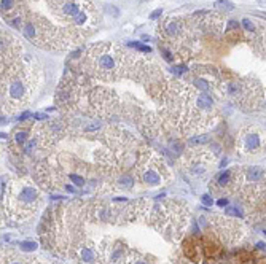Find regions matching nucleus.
<instances>
[{
  "label": "nucleus",
  "mask_w": 266,
  "mask_h": 264,
  "mask_svg": "<svg viewBox=\"0 0 266 264\" xmlns=\"http://www.w3.org/2000/svg\"><path fill=\"white\" fill-rule=\"evenodd\" d=\"M19 197H21L23 202L31 204V202H33L37 199V189L32 188V186H26V188H23V191H21Z\"/></svg>",
  "instance_id": "nucleus-5"
},
{
  "label": "nucleus",
  "mask_w": 266,
  "mask_h": 264,
  "mask_svg": "<svg viewBox=\"0 0 266 264\" xmlns=\"http://www.w3.org/2000/svg\"><path fill=\"white\" fill-rule=\"evenodd\" d=\"M27 139V131H18L16 132V143L18 145H24Z\"/></svg>",
  "instance_id": "nucleus-13"
},
{
  "label": "nucleus",
  "mask_w": 266,
  "mask_h": 264,
  "mask_svg": "<svg viewBox=\"0 0 266 264\" xmlns=\"http://www.w3.org/2000/svg\"><path fill=\"white\" fill-rule=\"evenodd\" d=\"M230 178H231V172H230V170H226V172L222 173L220 178H218V185H220V186L228 185V183H230Z\"/></svg>",
  "instance_id": "nucleus-12"
},
{
  "label": "nucleus",
  "mask_w": 266,
  "mask_h": 264,
  "mask_svg": "<svg viewBox=\"0 0 266 264\" xmlns=\"http://www.w3.org/2000/svg\"><path fill=\"white\" fill-rule=\"evenodd\" d=\"M27 96V84L21 75H15L10 78L8 86V97L13 100H23Z\"/></svg>",
  "instance_id": "nucleus-3"
},
{
  "label": "nucleus",
  "mask_w": 266,
  "mask_h": 264,
  "mask_svg": "<svg viewBox=\"0 0 266 264\" xmlns=\"http://www.w3.org/2000/svg\"><path fill=\"white\" fill-rule=\"evenodd\" d=\"M84 0H49V7L61 19L73 22L81 11H84Z\"/></svg>",
  "instance_id": "nucleus-2"
},
{
  "label": "nucleus",
  "mask_w": 266,
  "mask_h": 264,
  "mask_svg": "<svg viewBox=\"0 0 266 264\" xmlns=\"http://www.w3.org/2000/svg\"><path fill=\"white\" fill-rule=\"evenodd\" d=\"M161 13H163V10H161V8H159V10H155V11L150 15V18H151V19H158L159 16H161Z\"/></svg>",
  "instance_id": "nucleus-25"
},
{
  "label": "nucleus",
  "mask_w": 266,
  "mask_h": 264,
  "mask_svg": "<svg viewBox=\"0 0 266 264\" xmlns=\"http://www.w3.org/2000/svg\"><path fill=\"white\" fill-rule=\"evenodd\" d=\"M209 140H210V135H198V137L190 139L188 143L190 145H204V143H207Z\"/></svg>",
  "instance_id": "nucleus-10"
},
{
  "label": "nucleus",
  "mask_w": 266,
  "mask_h": 264,
  "mask_svg": "<svg viewBox=\"0 0 266 264\" xmlns=\"http://www.w3.org/2000/svg\"><path fill=\"white\" fill-rule=\"evenodd\" d=\"M226 213H228V215H236V216H241V212L238 210V207H228V208H226Z\"/></svg>",
  "instance_id": "nucleus-22"
},
{
  "label": "nucleus",
  "mask_w": 266,
  "mask_h": 264,
  "mask_svg": "<svg viewBox=\"0 0 266 264\" xmlns=\"http://www.w3.org/2000/svg\"><path fill=\"white\" fill-rule=\"evenodd\" d=\"M217 204H218V205H220V207H225L226 204H228V201H226V199H220V201H218Z\"/></svg>",
  "instance_id": "nucleus-28"
},
{
  "label": "nucleus",
  "mask_w": 266,
  "mask_h": 264,
  "mask_svg": "<svg viewBox=\"0 0 266 264\" xmlns=\"http://www.w3.org/2000/svg\"><path fill=\"white\" fill-rule=\"evenodd\" d=\"M242 25H244V27H246V30H249V32L255 29V27H253V24H252L249 19H244V21H242Z\"/></svg>",
  "instance_id": "nucleus-23"
},
{
  "label": "nucleus",
  "mask_w": 266,
  "mask_h": 264,
  "mask_svg": "<svg viewBox=\"0 0 266 264\" xmlns=\"http://www.w3.org/2000/svg\"><path fill=\"white\" fill-rule=\"evenodd\" d=\"M143 180L148 183V185H158L161 178H159V175L155 172V170H147L145 175H143Z\"/></svg>",
  "instance_id": "nucleus-9"
},
{
  "label": "nucleus",
  "mask_w": 266,
  "mask_h": 264,
  "mask_svg": "<svg viewBox=\"0 0 266 264\" xmlns=\"http://www.w3.org/2000/svg\"><path fill=\"white\" fill-rule=\"evenodd\" d=\"M260 145H261V140H260V135L257 134V132H247L242 137V147L246 148L247 151L258 150Z\"/></svg>",
  "instance_id": "nucleus-4"
},
{
  "label": "nucleus",
  "mask_w": 266,
  "mask_h": 264,
  "mask_svg": "<svg viewBox=\"0 0 266 264\" xmlns=\"http://www.w3.org/2000/svg\"><path fill=\"white\" fill-rule=\"evenodd\" d=\"M13 3H15V0H2V8L3 10H11Z\"/></svg>",
  "instance_id": "nucleus-19"
},
{
  "label": "nucleus",
  "mask_w": 266,
  "mask_h": 264,
  "mask_svg": "<svg viewBox=\"0 0 266 264\" xmlns=\"http://www.w3.org/2000/svg\"><path fill=\"white\" fill-rule=\"evenodd\" d=\"M201 201H202V204H204V205H212V204H214V199L210 197L209 194H204V196L201 197Z\"/></svg>",
  "instance_id": "nucleus-20"
},
{
  "label": "nucleus",
  "mask_w": 266,
  "mask_h": 264,
  "mask_svg": "<svg viewBox=\"0 0 266 264\" xmlns=\"http://www.w3.org/2000/svg\"><path fill=\"white\" fill-rule=\"evenodd\" d=\"M128 54L113 45H99L89 49V62L99 78L113 80L123 75V67Z\"/></svg>",
  "instance_id": "nucleus-1"
},
{
  "label": "nucleus",
  "mask_w": 266,
  "mask_h": 264,
  "mask_svg": "<svg viewBox=\"0 0 266 264\" xmlns=\"http://www.w3.org/2000/svg\"><path fill=\"white\" fill-rule=\"evenodd\" d=\"M238 29H239V24L236 21H230L228 22V30H238Z\"/></svg>",
  "instance_id": "nucleus-24"
},
{
  "label": "nucleus",
  "mask_w": 266,
  "mask_h": 264,
  "mask_svg": "<svg viewBox=\"0 0 266 264\" xmlns=\"http://www.w3.org/2000/svg\"><path fill=\"white\" fill-rule=\"evenodd\" d=\"M212 105H214V100H212V97H210L209 94H199V96H198L196 107L206 110V108H210Z\"/></svg>",
  "instance_id": "nucleus-6"
},
{
  "label": "nucleus",
  "mask_w": 266,
  "mask_h": 264,
  "mask_svg": "<svg viewBox=\"0 0 266 264\" xmlns=\"http://www.w3.org/2000/svg\"><path fill=\"white\" fill-rule=\"evenodd\" d=\"M215 5H217L218 8H225V10H233V3L231 2H228V0H217L215 2Z\"/></svg>",
  "instance_id": "nucleus-15"
},
{
  "label": "nucleus",
  "mask_w": 266,
  "mask_h": 264,
  "mask_svg": "<svg viewBox=\"0 0 266 264\" xmlns=\"http://www.w3.org/2000/svg\"><path fill=\"white\" fill-rule=\"evenodd\" d=\"M33 116L37 118V120H40V121H43V120H48V116H46L45 113H35Z\"/></svg>",
  "instance_id": "nucleus-26"
},
{
  "label": "nucleus",
  "mask_w": 266,
  "mask_h": 264,
  "mask_svg": "<svg viewBox=\"0 0 266 264\" xmlns=\"http://www.w3.org/2000/svg\"><path fill=\"white\" fill-rule=\"evenodd\" d=\"M27 118H31V113H29V112H26V113H23V115H21V116H19V120H27Z\"/></svg>",
  "instance_id": "nucleus-27"
},
{
  "label": "nucleus",
  "mask_w": 266,
  "mask_h": 264,
  "mask_svg": "<svg viewBox=\"0 0 266 264\" xmlns=\"http://www.w3.org/2000/svg\"><path fill=\"white\" fill-rule=\"evenodd\" d=\"M120 183H121V188H131L132 186V183H134V180H132V177H128V175H124L123 178L120 180Z\"/></svg>",
  "instance_id": "nucleus-14"
},
{
  "label": "nucleus",
  "mask_w": 266,
  "mask_h": 264,
  "mask_svg": "<svg viewBox=\"0 0 266 264\" xmlns=\"http://www.w3.org/2000/svg\"><path fill=\"white\" fill-rule=\"evenodd\" d=\"M11 264H19V263H11Z\"/></svg>",
  "instance_id": "nucleus-29"
},
{
  "label": "nucleus",
  "mask_w": 266,
  "mask_h": 264,
  "mask_svg": "<svg viewBox=\"0 0 266 264\" xmlns=\"http://www.w3.org/2000/svg\"><path fill=\"white\" fill-rule=\"evenodd\" d=\"M196 86L199 89H202V91H207V89H209V83H206V80H198Z\"/></svg>",
  "instance_id": "nucleus-18"
},
{
  "label": "nucleus",
  "mask_w": 266,
  "mask_h": 264,
  "mask_svg": "<svg viewBox=\"0 0 266 264\" xmlns=\"http://www.w3.org/2000/svg\"><path fill=\"white\" fill-rule=\"evenodd\" d=\"M263 175H265V172H263V169H261V167H250V169H249V172H247L249 180H252V181H258Z\"/></svg>",
  "instance_id": "nucleus-8"
},
{
  "label": "nucleus",
  "mask_w": 266,
  "mask_h": 264,
  "mask_svg": "<svg viewBox=\"0 0 266 264\" xmlns=\"http://www.w3.org/2000/svg\"><path fill=\"white\" fill-rule=\"evenodd\" d=\"M131 46H134V48H137L139 51H143V53H151V48L150 46H145L142 43H139V41H132V43H129Z\"/></svg>",
  "instance_id": "nucleus-16"
},
{
  "label": "nucleus",
  "mask_w": 266,
  "mask_h": 264,
  "mask_svg": "<svg viewBox=\"0 0 266 264\" xmlns=\"http://www.w3.org/2000/svg\"><path fill=\"white\" fill-rule=\"evenodd\" d=\"M81 258L84 259V261H88V263L94 261V256H92V253H91V250H89V248H83V252H81Z\"/></svg>",
  "instance_id": "nucleus-17"
},
{
  "label": "nucleus",
  "mask_w": 266,
  "mask_h": 264,
  "mask_svg": "<svg viewBox=\"0 0 266 264\" xmlns=\"http://www.w3.org/2000/svg\"><path fill=\"white\" fill-rule=\"evenodd\" d=\"M37 248V244L32 240H26V242H21V250H24V252H33V250Z\"/></svg>",
  "instance_id": "nucleus-11"
},
{
  "label": "nucleus",
  "mask_w": 266,
  "mask_h": 264,
  "mask_svg": "<svg viewBox=\"0 0 266 264\" xmlns=\"http://www.w3.org/2000/svg\"><path fill=\"white\" fill-rule=\"evenodd\" d=\"M70 178H72V181H75V185H78V186H83L84 185V180L81 177H78V175H70Z\"/></svg>",
  "instance_id": "nucleus-21"
},
{
  "label": "nucleus",
  "mask_w": 266,
  "mask_h": 264,
  "mask_svg": "<svg viewBox=\"0 0 266 264\" xmlns=\"http://www.w3.org/2000/svg\"><path fill=\"white\" fill-rule=\"evenodd\" d=\"M180 30H183V29L180 27V22H177V21H172V22H169L166 25V32H167V35H171V37L180 35Z\"/></svg>",
  "instance_id": "nucleus-7"
}]
</instances>
